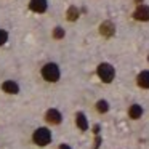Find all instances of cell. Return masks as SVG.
Instances as JSON below:
<instances>
[{"instance_id":"ac0fdd59","label":"cell","mask_w":149,"mask_h":149,"mask_svg":"<svg viewBox=\"0 0 149 149\" xmlns=\"http://www.w3.org/2000/svg\"><path fill=\"white\" fill-rule=\"evenodd\" d=\"M136 2H138V3H139V2H143V0H136Z\"/></svg>"},{"instance_id":"7c38bea8","label":"cell","mask_w":149,"mask_h":149,"mask_svg":"<svg viewBox=\"0 0 149 149\" xmlns=\"http://www.w3.org/2000/svg\"><path fill=\"white\" fill-rule=\"evenodd\" d=\"M77 18H79V10L75 7H71L68 10V19L69 21H75Z\"/></svg>"},{"instance_id":"8992f818","label":"cell","mask_w":149,"mask_h":149,"mask_svg":"<svg viewBox=\"0 0 149 149\" xmlns=\"http://www.w3.org/2000/svg\"><path fill=\"white\" fill-rule=\"evenodd\" d=\"M31 10L36 13H43L47 10V0H31Z\"/></svg>"},{"instance_id":"4fadbf2b","label":"cell","mask_w":149,"mask_h":149,"mask_svg":"<svg viewBox=\"0 0 149 149\" xmlns=\"http://www.w3.org/2000/svg\"><path fill=\"white\" fill-rule=\"evenodd\" d=\"M96 109L100 111V112H107L109 111V104H107V101H98L96 103Z\"/></svg>"},{"instance_id":"e0dca14e","label":"cell","mask_w":149,"mask_h":149,"mask_svg":"<svg viewBox=\"0 0 149 149\" xmlns=\"http://www.w3.org/2000/svg\"><path fill=\"white\" fill-rule=\"evenodd\" d=\"M59 149H71V148H69L68 144H61V146H59Z\"/></svg>"},{"instance_id":"5b68a950","label":"cell","mask_w":149,"mask_h":149,"mask_svg":"<svg viewBox=\"0 0 149 149\" xmlns=\"http://www.w3.org/2000/svg\"><path fill=\"white\" fill-rule=\"evenodd\" d=\"M100 32L103 34L104 37H112L114 34H116V26H114L111 21H106V23H103L100 26Z\"/></svg>"},{"instance_id":"9c48e42d","label":"cell","mask_w":149,"mask_h":149,"mask_svg":"<svg viewBox=\"0 0 149 149\" xmlns=\"http://www.w3.org/2000/svg\"><path fill=\"white\" fill-rule=\"evenodd\" d=\"M75 123H77V127L82 130V132L88 130V122H87V117H85V114L79 112L77 116H75Z\"/></svg>"},{"instance_id":"52a82bcc","label":"cell","mask_w":149,"mask_h":149,"mask_svg":"<svg viewBox=\"0 0 149 149\" xmlns=\"http://www.w3.org/2000/svg\"><path fill=\"white\" fill-rule=\"evenodd\" d=\"M2 88H3V91H7V93H11V95H16L18 91H19V87H18V84H16V82H13V80L3 82Z\"/></svg>"},{"instance_id":"277c9868","label":"cell","mask_w":149,"mask_h":149,"mask_svg":"<svg viewBox=\"0 0 149 149\" xmlns=\"http://www.w3.org/2000/svg\"><path fill=\"white\" fill-rule=\"evenodd\" d=\"M133 16H135V19H138V21H149V7L148 5H139V7L135 10Z\"/></svg>"},{"instance_id":"ba28073f","label":"cell","mask_w":149,"mask_h":149,"mask_svg":"<svg viewBox=\"0 0 149 149\" xmlns=\"http://www.w3.org/2000/svg\"><path fill=\"white\" fill-rule=\"evenodd\" d=\"M45 119L48 120L50 123H55V125H56V123H59V122H61V114H59L56 109H50L48 112H47Z\"/></svg>"},{"instance_id":"8fae6325","label":"cell","mask_w":149,"mask_h":149,"mask_svg":"<svg viewBox=\"0 0 149 149\" xmlns=\"http://www.w3.org/2000/svg\"><path fill=\"white\" fill-rule=\"evenodd\" d=\"M128 114H130V117H132V119H139V117H141V114H143V107L139 106V104H133V106L130 107Z\"/></svg>"},{"instance_id":"5bb4252c","label":"cell","mask_w":149,"mask_h":149,"mask_svg":"<svg viewBox=\"0 0 149 149\" xmlns=\"http://www.w3.org/2000/svg\"><path fill=\"white\" fill-rule=\"evenodd\" d=\"M53 37H55V39H63V37H64V29H61V27H56L55 32H53Z\"/></svg>"},{"instance_id":"9a60e30c","label":"cell","mask_w":149,"mask_h":149,"mask_svg":"<svg viewBox=\"0 0 149 149\" xmlns=\"http://www.w3.org/2000/svg\"><path fill=\"white\" fill-rule=\"evenodd\" d=\"M7 39H8V34L5 31H0V45H3L7 42Z\"/></svg>"},{"instance_id":"7a4b0ae2","label":"cell","mask_w":149,"mask_h":149,"mask_svg":"<svg viewBox=\"0 0 149 149\" xmlns=\"http://www.w3.org/2000/svg\"><path fill=\"white\" fill-rule=\"evenodd\" d=\"M98 75H100V79H101L103 82L109 84V82H112L114 75H116V71H114V68H112L111 64L103 63V64L98 66Z\"/></svg>"},{"instance_id":"3957f363","label":"cell","mask_w":149,"mask_h":149,"mask_svg":"<svg viewBox=\"0 0 149 149\" xmlns=\"http://www.w3.org/2000/svg\"><path fill=\"white\" fill-rule=\"evenodd\" d=\"M34 143L39 146H47L50 141H52V133H50L48 128H39L34 132V136H32Z\"/></svg>"},{"instance_id":"30bf717a","label":"cell","mask_w":149,"mask_h":149,"mask_svg":"<svg viewBox=\"0 0 149 149\" xmlns=\"http://www.w3.org/2000/svg\"><path fill=\"white\" fill-rule=\"evenodd\" d=\"M136 80H138V85L141 88H149V71H143Z\"/></svg>"},{"instance_id":"6da1fadb","label":"cell","mask_w":149,"mask_h":149,"mask_svg":"<svg viewBox=\"0 0 149 149\" xmlns=\"http://www.w3.org/2000/svg\"><path fill=\"white\" fill-rule=\"evenodd\" d=\"M42 75H43V79H45L47 82H58V79H59V69H58V66L53 64V63L45 64L42 68Z\"/></svg>"},{"instance_id":"2e32d148","label":"cell","mask_w":149,"mask_h":149,"mask_svg":"<svg viewBox=\"0 0 149 149\" xmlns=\"http://www.w3.org/2000/svg\"><path fill=\"white\" fill-rule=\"evenodd\" d=\"M100 144H101V138H100V136H96V143H95V148L93 149H98V148H100Z\"/></svg>"}]
</instances>
